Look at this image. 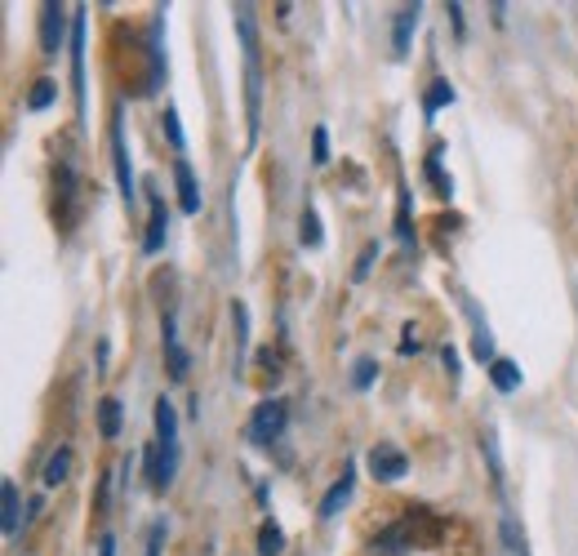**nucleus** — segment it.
<instances>
[{"instance_id": "1", "label": "nucleus", "mask_w": 578, "mask_h": 556, "mask_svg": "<svg viewBox=\"0 0 578 556\" xmlns=\"http://www.w3.org/2000/svg\"><path fill=\"white\" fill-rule=\"evenodd\" d=\"M152 419H156V441L142 450V477H148V485H152L156 494H165V490L174 485L178 454H183V450H178V409H174L169 396L156 401Z\"/></svg>"}, {"instance_id": "2", "label": "nucleus", "mask_w": 578, "mask_h": 556, "mask_svg": "<svg viewBox=\"0 0 578 556\" xmlns=\"http://www.w3.org/2000/svg\"><path fill=\"white\" fill-rule=\"evenodd\" d=\"M236 36L246 50V143H259L263 129V63H259V27H254V5H236Z\"/></svg>"}, {"instance_id": "3", "label": "nucleus", "mask_w": 578, "mask_h": 556, "mask_svg": "<svg viewBox=\"0 0 578 556\" xmlns=\"http://www.w3.org/2000/svg\"><path fill=\"white\" fill-rule=\"evenodd\" d=\"M285 428H289V401H285V396H267V401H259L254 414H250L246 441L259 445V450H267L272 441L285 437Z\"/></svg>"}, {"instance_id": "4", "label": "nucleus", "mask_w": 578, "mask_h": 556, "mask_svg": "<svg viewBox=\"0 0 578 556\" xmlns=\"http://www.w3.org/2000/svg\"><path fill=\"white\" fill-rule=\"evenodd\" d=\"M112 165H116V182H121V201L134 210L138 205V178H134V161H129V143H125V112L121 108L112 116Z\"/></svg>"}, {"instance_id": "5", "label": "nucleus", "mask_w": 578, "mask_h": 556, "mask_svg": "<svg viewBox=\"0 0 578 556\" xmlns=\"http://www.w3.org/2000/svg\"><path fill=\"white\" fill-rule=\"evenodd\" d=\"M72 18L67 5H59V0H50V5H40V54H59L63 45H72Z\"/></svg>"}, {"instance_id": "6", "label": "nucleus", "mask_w": 578, "mask_h": 556, "mask_svg": "<svg viewBox=\"0 0 578 556\" xmlns=\"http://www.w3.org/2000/svg\"><path fill=\"white\" fill-rule=\"evenodd\" d=\"M418 513H423V507H410V517H401L388 530H378L374 534V556H405L410 547H418V530H414Z\"/></svg>"}, {"instance_id": "7", "label": "nucleus", "mask_w": 578, "mask_h": 556, "mask_svg": "<svg viewBox=\"0 0 578 556\" xmlns=\"http://www.w3.org/2000/svg\"><path fill=\"white\" fill-rule=\"evenodd\" d=\"M85 31H89V23H85V10H76V18H72V94H76V116L85 121V108H89V94H85Z\"/></svg>"}, {"instance_id": "8", "label": "nucleus", "mask_w": 578, "mask_h": 556, "mask_svg": "<svg viewBox=\"0 0 578 556\" xmlns=\"http://www.w3.org/2000/svg\"><path fill=\"white\" fill-rule=\"evenodd\" d=\"M369 472H374V481H401V477L410 472V458H405V450H397L392 441H378V445L369 450Z\"/></svg>"}, {"instance_id": "9", "label": "nucleus", "mask_w": 578, "mask_h": 556, "mask_svg": "<svg viewBox=\"0 0 578 556\" xmlns=\"http://www.w3.org/2000/svg\"><path fill=\"white\" fill-rule=\"evenodd\" d=\"M161 343H165V365H169V379H174V383H187L191 356H187V348H183V339H178V320H174V312H165Z\"/></svg>"}, {"instance_id": "10", "label": "nucleus", "mask_w": 578, "mask_h": 556, "mask_svg": "<svg viewBox=\"0 0 578 556\" xmlns=\"http://www.w3.org/2000/svg\"><path fill=\"white\" fill-rule=\"evenodd\" d=\"M148 205H152V223H148V237H142V254H161L169 237V205L156 188H148Z\"/></svg>"}, {"instance_id": "11", "label": "nucleus", "mask_w": 578, "mask_h": 556, "mask_svg": "<svg viewBox=\"0 0 578 556\" xmlns=\"http://www.w3.org/2000/svg\"><path fill=\"white\" fill-rule=\"evenodd\" d=\"M174 182H178V210L187 218H197L201 214V182H197V174H191L187 156H174Z\"/></svg>"}, {"instance_id": "12", "label": "nucleus", "mask_w": 578, "mask_h": 556, "mask_svg": "<svg viewBox=\"0 0 578 556\" xmlns=\"http://www.w3.org/2000/svg\"><path fill=\"white\" fill-rule=\"evenodd\" d=\"M418 23H423V5H401L397 10V23H392V59L397 63L410 59V40H414Z\"/></svg>"}, {"instance_id": "13", "label": "nucleus", "mask_w": 578, "mask_h": 556, "mask_svg": "<svg viewBox=\"0 0 578 556\" xmlns=\"http://www.w3.org/2000/svg\"><path fill=\"white\" fill-rule=\"evenodd\" d=\"M352 490H356V468H352V463H343V477L325 490V498H321V513H316V517H321V521H334V517L343 513V503L352 498Z\"/></svg>"}, {"instance_id": "14", "label": "nucleus", "mask_w": 578, "mask_h": 556, "mask_svg": "<svg viewBox=\"0 0 578 556\" xmlns=\"http://www.w3.org/2000/svg\"><path fill=\"white\" fill-rule=\"evenodd\" d=\"M54 192H59V201H63L59 223L72 231V223H76V201H80V182H76V169H72V165H59V169H54Z\"/></svg>"}, {"instance_id": "15", "label": "nucleus", "mask_w": 578, "mask_h": 556, "mask_svg": "<svg viewBox=\"0 0 578 556\" xmlns=\"http://www.w3.org/2000/svg\"><path fill=\"white\" fill-rule=\"evenodd\" d=\"M67 472H72V445H59L54 454H50V463H45V490H59L63 481H67Z\"/></svg>"}, {"instance_id": "16", "label": "nucleus", "mask_w": 578, "mask_h": 556, "mask_svg": "<svg viewBox=\"0 0 578 556\" xmlns=\"http://www.w3.org/2000/svg\"><path fill=\"white\" fill-rule=\"evenodd\" d=\"M486 375H490V383H494L503 396L520 388V365H516V361H507V356H499V361L486 369Z\"/></svg>"}, {"instance_id": "17", "label": "nucleus", "mask_w": 578, "mask_h": 556, "mask_svg": "<svg viewBox=\"0 0 578 556\" xmlns=\"http://www.w3.org/2000/svg\"><path fill=\"white\" fill-rule=\"evenodd\" d=\"M121 419H125L121 401L116 396H103L99 401V432H103V441H116L121 437Z\"/></svg>"}, {"instance_id": "18", "label": "nucleus", "mask_w": 578, "mask_h": 556, "mask_svg": "<svg viewBox=\"0 0 578 556\" xmlns=\"http://www.w3.org/2000/svg\"><path fill=\"white\" fill-rule=\"evenodd\" d=\"M423 178L431 182V188H437V197H441V201H450V197H454V178L441 169V152H431V156L423 161Z\"/></svg>"}, {"instance_id": "19", "label": "nucleus", "mask_w": 578, "mask_h": 556, "mask_svg": "<svg viewBox=\"0 0 578 556\" xmlns=\"http://www.w3.org/2000/svg\"><path fill=\"white\" fill-rule=\"evenodd\" d=\"M450 103H454V85L450 80H431V89L423 94V116L431 121V116H437L441 108H450Z\"/></svg>"}, {"instance_id": "20", "label": "nucleus", "mask_w": 578, "mask_h": 556, "mask_svg": "<svg viewBox=\"0 0 578 556\" xmlns=\"http://www.w3.org/2000/svg\"><path fill=\"white\" fill-rule=\"evenodd\" d=\"M299 241H303L307 250H321V245H325V231H321V214H316V205H303V218H299Z\"/></svg>"}, {"instance_id": "21", "label": "nucleus", "mask_w": 578, "mask_h": 556, "mask_svg": "<svg viewBox=\"0 0 578 556\" xmlns=\"http://www.w3.org/2000/svg\"><path fill=\"white\" fill-rule=\"evenodd\" d=\"M259 556H285V530L272 517L259 526Z\"/></svg>"}, {"instance_id": "22", "label": "nucleus", "mask_w": 578, "mask_h": 556, "mask_svg": "<svg viewBox=\"0 0 578 556\" xmlns=\"http://www.w3.org/2000/svg\"><path fill=\"white\" fill-rule=\"evenodd\" d=\"M54 94H59V85L50 80V76H40L36 85H32V94H27V112H45L54 103Z\"/></svg>"}, {"instance_id": "23", "label": "nucleus", "mask_w": 578, "mask_h": 556, "mask_svg": "<svg viewBox=\"0 0 578 556\" xmlns=\"http://www.w3.org/2000/svg\"><path fill=\"white\" fill-rule=\"evenodd\" d=\"M5 534H18V517H23V503H18V485L14 481H5ZM27 521V517H23Z\"/></svg>"}, {"instance_id": "24", "label": "nucleus", "mask_w": 578, "mask_h": 556, "mask_svg": "<svg viewBox=\"0 0 578 556\" xmlns=\"http://www.w3.org/2000/svg\"><path fill=\"white\" fill-rule=\"evenodd\" d=\"M231 316H236V339H240V365L236 369H246V348H250V312H246V303H231Z\"/></svg>"}, {"instance_id": "25", "label": "nucleus", "mask_w": 578, "mask_h": 556, "mask_svg": "<svg viewBox=\"0 0 578 556\" xmlns=\"http://www.w3.org/2000/svg\"><path fill=\"white\" fill-rule=\"evenodd\" d=\"M374 379H378V361H374V356H361V361L352 365V388L365 392V388H374Z\"/></svg>"}, {"instance_id": "26", "label": "nucleus", "mask_w": 578, "mask_h": 556, "mask_svg": "<svg viewBox=\"0 0 578 556\" xmlns=\"http://www.w3.org/2000/svg\"><path fill=\"white\" fill-rule=\"evenodd\" d=\"M161 121H165V134H169V148H174V152L183 156V152H187V138H183V125H178V112H174V108H165V116H161Z\"/></svg>"}, {"instance_id": "27", "label": "nucleus", "mask_w": 578, "mask_h": 556, "mask_svg": "<svg viewBox=\"0 0 578 556\" xmlns=\"http://www.w3.org/2000/svg\"><path fill=\"white\" fill-rule=\"evenodd\" d=\"M397 237L410 245L414 241V227H410V192L401 188V205H397Z\"/></svg>"}, {"instance_id": "28", "label": "nucleus", "mask_w": 578, "mask_h": 556, "mask_svg": "<svg viewBox=\"0 0 578 556\" xmlns=\"http://www.w3.org/2000/svg\"><path fill=\"white\" fill-rule=\"evenodd\" d=\"M312 161L316 165H329V129L325 125L312 129Z\"/></svg>"}, {"instance_id": "29", "label": "nucleus", "mask_w": 578, "mask_h": 556, "mask_svg": "<svg viewBox=\"0 0 578 556\" xmlns=\"http://www.w3.org/2000/svg\"><path fill=\"white\" fill-rule=\"evenodd\" d=\"M374 258H378V241H369V245L361 250V258H356V267H352V281H365L369 267H374Z\"/></svg>"}, {"instance_id": "30", "label": "nucleus", "mask_w": 578, "mask_h": 556, "mask_svg": "<svg viewBox=\"0 0 578 556\" xmlns=\"http://www.w3.org/2000/svg\"><path fill=\"white\" fill-rule=\"evenodd\" d=\"M165 534H169V526H165V521H156V526H152V534H148V552H142V556H161V552H165Z\"/></svg>"}, {"instance_id": "31", "label": "nucleus", "mask_w": 578, "mask_h": 556, "mask_svg": "<svg viewBox=\"0 0 578 556\" xmlns=\"http://www.w3.org/2000/svg\"><path fill=\"white\" fill-rule=\"evenodd\" d=\"M441 361H445V369H450V379H458V352H454L450 343L441 348Z\"/></svg>"}, {"instance_id": "32", "label": "nucleus", "mask_w": 578, "mask_h": 556, "mask_svg": "<svg viewBox=\"0 0 578 556\" xmlns=\"http://www.w3.org/2000/svg\"><path fill=\"white\" fill-rule=\"evenodd\" d=\"M418 348H423V339H418V330L410 326V330H405V339H401V352L410 356V352H418Z\"/></svg>"}, {"instance_id": "33", "label": "nucleus", "mask_w": 578, "mask_h": 556, "mask_svg": "<svg viewBox=\"0 0 578 556\" xmlns=\"http://www.w3.org/2000/svg\"><path fill=\"white\" fill-rule=\"evenodd\" d=\"M99 556H116V539H112V534L99 539Z\"/></svg>"}, {"instance_id": "34", "label": "nucleus", "mask_w": 578, "mask_h": 556, "mask_svg": "<svg viewBox=\"0 0 578 556\" xmlns=\"http://www.w3.org/2000/svg\"><path fill=\"white\" fill-rule=\"evenodd\" d=\"M450 18H454V31H463V5H450Z\"/></svg>"}]
</instances>
